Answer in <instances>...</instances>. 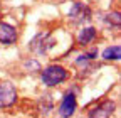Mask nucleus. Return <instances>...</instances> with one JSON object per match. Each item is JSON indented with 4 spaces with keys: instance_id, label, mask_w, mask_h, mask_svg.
<instances>
[{
    "instance_id": "obj_1",
    "label": "nucleus",
    "mask_w": 121,
    "mask_h": 118,
    "mask_svg": "<svg viewBox=\"0 0 121 118\" xmlns=\"http://www.w3.org/2000/svg\"><path fill=\"white\" fill-rule=\"evenodd\" d=\"M69 78V71L62 64H49L40 73V81L47 88H56L59 84L66 83Z\"/></svg>"
},
{
    "instance_id": "obj_2",
    "label": "nucleus",
    "mask_w": 121,
    "mask_h": 118,
    "mask_svg": "<svg viewBox=\"0 0 121 118\" xmlns=\"http://www.w3.org/2000/svg\"><path fill=\"white\" fill-rule=\"evenodd\" d=\"M54 44H56V41H54L51 32H39V34L34 36L32 41H30L29 49L34 54H37V56H44L54 47Z\"/></svg>"
},
{
    "instance_id": "obj_3",
    "label": "nucleus",
    "mask_w": 121,
    "mask_h": 118,
    "mask_svg": "<svg viewBox=\"0 0 121 118\" xmlns=\"http://www.w3.org/2000/svg\"><path fill=\"white\" fill-rule=\"evenodd\" d=\"M19 93L12 81H0V110L12 108L17 103Z\"/></svg>"
},
{
    "instance_id": "obj_4",
    "label": "nucleus",
    "mask_w": 121,
    "mask_h": 118,
    "mask_svg": "<svg viewBox=\"0 0 121 118\" xmlns=\"http://www.w3.org/2000/svg\"><path fill=\"white\" fill-rule=\"evenodd\" d=\"M114 111H116V103L109 98H106L89 108L87 118H111Z\"/></svg>"
},
{
    "instance_id": "obj_5",
    "label": "nucleus",
    "mask_w": 121,
    "mask_h": 118,
    "mask_svg": "<svg viewBox=\"0 0 121 118\" xmlns=\"http://www.w3.org/2000/svg\"><path fill=\"white\" fill-rule=\"evenodd\" d=\"M93 17V12H91V7L82 4V2H74L71 10H69V19L74 24H84L87 20H91Z\"/></svg>"
},
{
    "instance_id": "obj_6",
    "label": "nucleus",
    "mask_w": 121,
    "mask_h": 118,
    "mask_svg": "<svg viewBox=\"0 0 121 118\" xmlns=\"http://www.w3.org/2000/svg\"><path fill=\"white\" fill-rule=\"evenodd\" d=\"M76 110H78V96H76V91L69 90L64 96H62V101L59 105V115L60 118H71Z\"/></svg>"
},
{
    "instance_id": "obj_7",
    "label": "nucleus",
    "mask_w": 121,
    "mask_h": 118,
    "mask_svg": "<svg viewBox=\"0 0 121 118\" xmlns=\"http://www.w3.org/2000/svg\"><path fill=\"white\" fill-rule=\"evenodd\" d=\"M19 41V31L12 24L0 20V44L2 46H12Z\"/></svg>"
},
{
    "instance_id": "obj_8",
    "label": "nucleus",
    "mask_w": 121,
    "mask_h": 118,
    "mask_svg": "<svg viewBox=\"0 0 121 118\" xmlns=\"http://www.w3.org/2000/svg\"><path fill=\"white\" fill-rule=\"evenodd\" d=\"M96 37H98L96 27H93V25H84L81 31H79V34H78V44H79V46H89V44L93 42Z\"/></svg>"
},
{
    "instance_id": "obj_9",
    "label": "nucleus",
    "mask_w": 121,
    "mask_h": 118,
    "mask_svg": "<svg viewBox=\"0 0 121 118\" xmlns=\"http://www.w3.org/2000/svg\"><path fill=\"white\" fill-rule=\"evenodd\" d=\"M37 110L40 111L42 116H49V115H51V111L54 110V98H52L51 93H45V95H42V96L39 98V101H37Z\"/></svg>"
},
{
    "instance_id": "obj_10",
    "label": "nucleus",
    "mask_w": 121,
    "mask_h": 118,
    "mask_svg": "<svg viewBox=\"0 0 121 118\" xmlns=\"http://www.w3.org/2000/svg\"><path fill=\"white\" fill-rule=\"evenodd\" d=\"M101 57L104 59V61H119V57H121V46H119V44L108 46L103 51Z\"/></svg>"
},
{
    "instance_id": "obj_11",
    "label": "nucleus",
    "mask_w": 121,
    "mask_h": 118,
    "mask_svg": "<svg viewBox=\"0 0 121 118\" xmlns=\"http://www.w3.org/2000/svg\"><path fill=\"white\" fill-rule=\"evenodd\" d=\"M104 22L108 24L109 27L119 29V25H121V15H119V12H111V14H106V15H104Z\"/></svg>"
},
{
    "instance_id": "obj_12",
    "label": "nucleus",
    "mask_w": 121,
    "mask_h": 118,
    "mask_svg": "<svg viewBox=\"0 0 121 118\" xmlns=\"http://www.w3.org/2000/svg\"><path fill=\"white\" fill-rule=\"evenodd\" d=\"M96 56H98V51L94 49V51H91V52H84V54H81L78 59H76V64H89L91 61H94L96 59Z\"/></svg>"
},
{
    "instance_id": "obj_13",
    "label": "nucleus",
    "mask_w": 121,
    "mask_h": 118,
    "mask_svg": "<svg viewBox=\"0 0 121 118\" xmlns=\"http://www.w3.org/2000/svg\"><path fill=\"white\" fill-rule=\"evenodd\" d=\"M24 68L27 69V71H39L40 69V64H39V61H37V59H32V57H30V59H27V61L24 63Z\"/></svg>"
},
{
    "instance_id": "obj_14",
    "label": "nucleus",
    "mask_w": 121,
    "mask_h": 118,
    "mask_svg": "<svg viewBox=\"0 0 121 118\" xmlns=\"http://www.w3.org/2000/svg\"><path fill=\"white\" fill-rule=\"evenodd\" d=\"M0 12H2V10H0Z\"/></svg>"
}]
</instances>
